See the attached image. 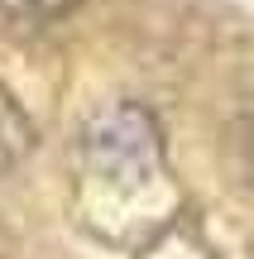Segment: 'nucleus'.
I'll return each instance as SVG.
<instances>
[{
  "mask_svg": "<svg viewBox=\"0 0 254 259\" xmlns=\"http://www.w3.org/2000/svg\"><path fill=\"white\" fill-rule=\"evenodd\" d=\"M77 206L111 245H144L178 211V183L163 158L154 115L134 101H111L77 135Z\"/></svg>",
  "mask_w": 254,
  "mask_h": 259,
  "instance_id": "f257e3e1",
  "label": "nucleus"
},
{
  "mask_svg": "<svg viewBox=\"0 0 254 259\" xmlns=\"http://www.w3.org/2000/svg\"><path fill=\"white\" fill-rule=\"evenodd\" d=\"M29 149H34V125L24 120V111L15 106V96L0 87V173L15 168Z\"/></svg>",
  "mask_w": 254,
  "mask_h": 259,
  "instance_id": "f03ea898",
  "label": "nucleus"
},
{
  "mask_svg": "<svg viewBox=\"0 0 254 259\" xmlns=\"http://www.w3.org/2000/svg\"><path fill=\"white\" fill-rule=\"evenodd\" d=\"M82 0H0V15L19 19V24H48V19H63Z\"/></svg>",
  "mask_w": 254,
  "mask_h": 259,
  "instance_id": "7ed1b4c3",
  "label": "nucleus"
}]
</instances>
